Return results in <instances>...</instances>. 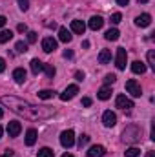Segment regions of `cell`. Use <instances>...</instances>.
Returning <instances> with one entry per match:
<instances>
[{
    "instance_id": "6da1fadb",
    "label": "cell",
    "mask_w": 155,
    "mask_h": 157,
    "mask_svg": "<svg viewBox=\"0 0 155 157\" xmlns=\"http://www.w3.org/2000/svg\"><path fill=\"white\" fill-rule=\"evenodd\" d=\"M0 102L4 106H7L13 113H17L18 117H24L26 121H46V119L55 115V108L37 106V104H31V102L22 101L18 97H13V95H4L0 99Z\"/></svg>"
},
{
    "instance_id": "7a4b0ae2",
    "label": "cell",
    "mask_w": 155,
    "mask_h": 157,
    "mask_svg": "<svg viewBox=\"0 0 155 157\" xmlns=\"http://www.w3.org/2000/svg\"><path fill=\"white\" fill-rule=\"evenodd\" d=\"M122 139H124L126 143H137V141L141 139V128H139L137 124H130V126L124 130Z\"/></svg>"
},
{
    "instance_id": "3957f363",
    "label": "cell",
    "mask_w": 155,
    "mask_h": 157,
    "mask_svg": "<svg viewBox=\"0 0 155 157\" xmlns=\"http://www.w3.org/2000/svg\"><path fill=\"white\" fill-rule=\"evenodd\" d=\"M60 144L64 148H71L75 144V132L73 130H64L60 133Z\"/></svg>"
},
{
    "instance_id": "277c9868",
    "label": "cell",
    "mask_w": 155,
    "mask_h": 157,
    "mask_svg": "<svg viewBox=\"0 0 155 157\" xmlns=\"http://www.w3.org/2000/svg\"><path fill=\"white\" fill-rule=\"evenodd\" d=\"M126 90H128V93H130L131 97H141V95H142V88H141V84H139L135 78H130V80L126 82Z\"/></svg>"
},
{
    "instance_id": "5b68a950",
    "label": "cell",
    "mask_w": 155,
    "mask_h": 157,
    "mask_svg": "<svg viewBox=\"0 0 155 157\" xmlns=\"http://www.w3.org/2000/svg\"><path fill=\"white\" fill-rule=\"evenodd\" d=\"M126 60H128V53L124 48L117 49V57H115V66L119 70H126Z\"/></svg>"
},
{
    "instance_id": "8992f818",
    "label": "cell",
    "mask_w": 155,
    "mask_h": 157,
    "mask_svg": "<svg viewBox=\"0 0 155 157\" xmlns=\"http://www.w3.org/2000/svg\"><path fill=\"white\" fill-rule=\"evenodd\" d=\"M115 106H117V108H120V110H131V108H133V101L120 93V95H117Z\"/></svg>"
},
{
    "instance_id": "52a82bcc",
    "label": "cell",
    "mask_w": 155,
    "mask_h": 157,
    "mask_svg": "<svg viewBox=\"0 0 155 157\" xmlns=\"http://www.w3.org/2000/svg\"><path fill=\"white\" fill-rule=\"evenodd\" d=\"M102 124H104L106 128H113L117 124V115L112 110H106V112H104V115H102Z\"/></svg>"
},
{
    "instance_id": "ba28073f",
    "label": "cell",
    "mask_w": 155,
    "mask_h": 157,
    "mask_svg": "<svg viewBox=\"0 0 155 157\" xmlns=\"http://www.w3.org/2000/svg\"><path fill=\"white\" fill-rule=\"evenodd\" d=\"M77 93H78V86L77 84H71V86H68V88L64 90V93H60V101H70V99H73Z\"/></svg>"
},
{
    "instance_id": "9c48e42d",
    "label": "cell",
    "mask_w": 155,
    "mask_h": 157,
    "mask_svg": "<svg viewBox=\"0 0 155 157\" xmlns=\"http://www.w3.org/2000/svg\"><path fill=\"white\" fill-rule=\"evenodd\" d=\"M20 132H22V124H20V122L11 121V122L7 124V133H9V137H18Z\"/></svg>"
},
{
    "instance_id": "30bf717a",
    "label": "cell",
    "mask_w": 155,
    "mask_h": 157,
    "mask_svg": "<svg viewBox=\"0 0 155 157\" xmlns=\"http://www.w3.org/2000/svg\"><path fill=\"white\" fill-rule=\"evenodd\" d=\"M42 49H44L46 53L55 51V49H57V40L53 39V37H46V39L42 40Z\"/></svg>"
},
{
    "instance_id": "8fae6325",
    "label": "cell",
    "mask_w": 155,
    "mask_h": 157,
    "mask_svg": "<svg viewBox=\"0 0 155 157\" xmlns=\"http://www.w3.org/2000/svg\"><path fill=\"white\" fill-rule=\"evenodd\" d=\"M135 24H137L139 28H148V26L152 24V15H148V13L139 15V17L135 18Z\"/></svg>"
},
{
    "instance_id": "7c38bea8",
    "label": "cell",
    "mask_w": 155,
    "mask_h": 157,
    "mask_svg": "<svg viewBox=\"0 0 155 157\" xmlns=\"http://www.w3.org/2000/svg\"><path fill=\"white\" fill-rule=\"evenodd\" d=\"M89 29H93V31H99L102 26H104V18L102 17H99V15H95V17H91L89 18Z\"/></svg>"
},
{
    "instance_id": "4fadbf2b",
    "label": "cell",
    "mask_w": 155,
    "mask_h": 157,
    "mask_svg": "<svg viewBox=\"0 0 155 157\" xmlns=\"http://www.w3.org/2000/svg\"><path fill=\"white\" fill-rule=\"evenodd\" d=\"M104 154H106V148L102 144H95L88 150V157H104Z\"/></svg>"
},
{
    "instance_id": "5bb4252c",
    "label": "cell",
    "mask_w": 155,
    "mask_h": 157,
    "mask_svg": "<svg viewBox=\"0 0 155 157\" xmlns=\"http://www.w3.org/2000/svg\"><path fill=\"white\" fill-rule=\"evenodd\" d=\"M37 135H39L37 130H35V128H29V130L26 132V144H28V146H33V144L37 143Z\"/></svg>"
},
{
    "instance_id": "9a60e30c",
    "label": "cell",
    "mask_w": 155,
    "mask_h": 157,
    "mask_svg": "<svg viewBox=\"0 0 155 157\" xmlns=\"http://www.w3.org/2000/svg\"><path fill=\"white\" fill-rule=\"evenodd\" d=\"M71 31L77 33V35H84V31H86L84 22L82 20H71Z\"/></svg>"
},
{
    "instance_id": "2e32d148",
    "label": "cell",
    "mask_w": 155,
    "mask_h": 157,
    "mask_svg": "<svg viewBox=\"0 0 155 157\" xmlns=\"http://www.w3.org/2000/svg\"><path fill=\"white\" fill-rule=\"evenodd\" d=\"M131 71L137 75H142V73H146V64L141 60H135V62H131Z\"/></svg>"
},
{
    "instance_id": "e0dca14e",
    "label": "cell",
    "mask_w": 155,
    "mask_h": 157,
    "mask_svg": "<svg viewBox=\"0 0 155 157\" xmlns=\"http://www.w3.org/2000/svg\"><path fill=\"white\" fill-rule=\"evenodd\" d=\"M13 78H15L17 84H24V80H26V70L24 68H17L13 71Z\"/></svg>"
},
{
    "instance_id": "ac0fdd59",
    "label": "cell",
    "mask_w": 155,
    "mask_h": 157,
    "mask_svg": "<svg viewBox=\"0 0 155 157\" xmlns=\"http://www.w3.org/2000/svg\"><path fill=\"white\" fill-rule=\"evenodd\" d=\"M97 97H99L100 101H108V99L112 97V88H110V86H102V88L99 90Z\"/></svg>"
},
{
    "instance_id": "d6986e66",
    "label": "cell",
    "mask_w": 155,
    "mask_h": 157,
    "mask_svg": "<svg viewBox=\"0 0 155 157\" xmlns=\"http://www.w3.org/2000/svg\"><path fill=\"white\" fill-rule=\"evenodd\" d=\"M29 66H31V71H33V75H39L40 71L44 70V62H40L39 59H33V60L29 62Z\"/></svg>"
},
{
    "instance_id": "ffe728a7",
    "label": "cell",
    "mask_w": 155,
    "mask_h": 157,
    "mask_svg": "<svg viewBox=\"0 0 155 157\" xmlns=\"http://www.w3.org/2000/svg\"><path fill=\"white\" fill-rule=\"evenodd\" d=\"M59 39L60 42H71V33L68 31V28H59Z\"/></svg>"
},
{
    "instance_id": "44dd1931",
    "label": "cell",
    "mask_w": 155,
    "mask_h": 157,
    "mask_svg": "<svg viewBox=\"0 0 155 157\" xmlns=\"http://www.w3.org/2000/svg\"><path fill=\"white\" fill-rule=\"evenodd\" d=\"M112 60V51L110 49H102L100 53H99V62L100 64H108Z\"/></svg>"
},
{
    "instance_id": "7402d4cb",
    "label": "cell",
    "mask_w": 155,
    "mask_h": 157,
    "mask_svg": "<svg viewBox=\"0 0 155 157\" xmlns=\"http://www.w3.org/2000/svg\"><path fill=\"white\" fill-rule=\"evenodd\" d=\"M37 95H39V99H42V101H47V99H53L55 97V91L53 90H40Z\"/></svg>"
},
{
    "instance_id": "603a6c76",
    "label": "cell",
    "mask_w": 155,
    "mask_h": 157,
    "mask_svg": "<svg viewBox=\"0 0 155 157\" xmlns=\"http://www.w3.org/2000/svg\"><path fill=\"white\" fill-rule=\"evenodd\" d=\"M11 39H13V31H9V29L0 31V44H6V42H9Z\"/></svg>"
},
{
    "instance_id": "cb8c5ba5",
    "label": "cell",
    "mask_w": 155,
    "mask_h": 157,
    "mask_svg": "<svg viewBox=\"0 0 155 157\" xmlns=\"http://www.w3.org/2000/svg\"><path fill=\"white\" fill-rule=\"evenodd\" d=\"M42 71H46V77L47 78H53L55 77V73H57L55 66H51V64H44V70H42Z\"/></svg>"
},
{
    "instance_id": "d4e9b609",
    "label": "cell",
    "mask_w": 155,
    "mask_h": 157,
    "mask_svg": "<svg viewBox=\"0 0 155 157\" xmlns=\"http://www.w3.org/2000/svg\"><path fill=\"white\" fill-rule=\"evenodd\" d=\"M119 35H120V33H119V29L113 28V29H108L104 37H106V40H117V39H119Z\"/></svg>"
},
{
    "instance_id": "484cf974",
    "label": "cell",
    "mask_w": 155,
    "mask_h": 157,
    "mask_svg": "<svg viewBox=\"0 0 155 157\" xmlns=\"http://www.w3.org/2000/svg\"><path fill=\"white\" fill-rule=\"evenodd\" d=\"M37 157H55V152L51 148H40Z\"/></svg>"
},
{
    "instance_id": "4316f807",
    "label": "cell",
    "mask_w": 155,
    "mask_h": 157,
    "mask_svg": "<svg viewBox=\"0 0 155 157\" xmlns=\"http://www.w3.org/2000/svg\"><path fill=\"white\" fill-rule=\"evenodd\" d=\"M124 155H126V157H139V155H141V150H139V148H135V146H131V148H128V150L124 152Z\"/></svg>"
},
{
    "instance_id": "83f0119b",
    "label": "cell",
    "mask_w": 155,
    "mask_h": 157,
    "mask_svg": "<svg viewBox=\"0 0 155 157\" xmlns=\"http://www.w3.org/2000/svg\"><path fill=\"white\" fill-rule=\"evenodd\" d=\"M15 49H17L18 53H26V51H28V44H26L24 40H18V42L15 44Z\"/></svg>"
},
{
    "instance_id": "f1b7e54d",
    "label": "cell",
    "mask_w": 155,
    "mask_h": 157,
    "mask_svg": "<svg viewBox=\"0 0 155 157\" xmlns=\"http://www.w3.org/2000/svg\"><path fill=\"white\" fill-rule=\"evenodd\" d=\"M148 64H150V68L155 71V51H153V49H150V51H148Z\"/></svg>"
},
{
    "instance_id": "f546056e",
    "label": "cell",
    "mask_w": 155,
    "mask_h": 157,
    "mask_svg": "<svg viewBox=\"0 0 155 157\" xmlns=\"http://www.w3.org/2000/svg\"><path fill=\"white\" fill-rule=\"evenodd\" d=\"M88 143H89V135H86V133H82V135L78 137V146L82 148V146H86Z\"/></svg>"
},
{
    "instance_id": "4dcf8cb0",
    "label": "cell",
    "mask_w": 155,
    "mask_h": 157,
    "mask_svg": "<svg viewBox=\"0 0 155 157\" xmlns=\"http://www.w3.org/2000/svg\"><path fill=\"white\" fill-rule=\"evenodd\" d=\"M28 42L29 44H35L37 42V33L35 31H28Z\"/></svg>"
},
{
    "instance_id": "1f68e13d",
    "label": "cell",
    "mask_w": 155,
    "mask_h": 157,
    "mask_svg": "<svg viewBox=\"0 0 155 157\" xmlns=\"http://www.w3.org/2000/svg\"><path fill=\"white\" fill-rule=\"evenodd\" d=\"M104 80H106V84H113L117 80V75H113V73H108L106 77H104Z\"/></svg>"
},
{
    "instance_id": "d6a6232c",
    "label": "cell",
    "mask_w": 155,
    "mask_h": 157,
    "mask_svg": "<svg viewBox=\"0 0 155 157\" xmlns=\"http://www.w3.org/2000/svg\"><path fill=\"white\" fill-rule=\"evenodd\" d=\"M18 6H20L22 11H28V7H29V0H18Z\"/></svg>"
},
{
    "instance_id": "836d02e7",
    "label": "cell",
    "mask_w": 155,
    "mask_h": 157,
    "mask_svg": "<svg viewBox=\"0 0 155 157\" xmlns=\"http://www.w3.org/2000/svg\"><path fill=\"white\" fill-rule=\"evenodd\" d=\"M120 20H122V15H120V13H113V15H112V22H113V24H119Z\"/></svg>"
},
{
    "instance_id": "e575fe53",
    "label": "cell",
    "mask_w": 155,
    "mask_h": 157,
    "mask_svg": "<svg viewBox=\"0 0 155 157\" xmlns=\"http://www.w3.org/2000/svg\"><path fill=\"white\" fill-rule=\"evenodd\" d=\"M17 31L26 33V31H28V26H26V24H18V26H17Z\"/></svg>"
},
{
    "instance_id": "d590c367",
    "label": "cell",
    "mask_w": 155,
    "mask_h": 157,
    "mask_svg": "<svg viewBox=\"0 0 155 157\" xmlns=\"http://www.w3.org/2000/svg\"><path fill=\"white\" fill-rule=\"evenodd\" d=\"M82 106H86V108L91 106V99H89V97H84V99H82Z\"/></svg>"
},
{
    "instance_id": "8d00e7d4",
    "label": "cell",
    "mask_w": 155,
    "mask_h": 157,
    "mask_svg": "<svg viewBox=\"0 0 155 157\" xmlns=\"http://www.w3.org/2000/svg\"><path fill=\"white\" fill-rule=\"evenodd\" d=\"M64 59H73V51L71 49H66L64 51Z\"/></svg>"
},
{
    "instance_id": "74e56055",
    "label": "cell",
    "mask_w": 155,
    "mask_h": 157,
    "mask_svg": "<svg viewBox=\"0 0 155 157\" xmlns=\"http://www.w3.org/2000/svg\"><path fill=\"white\" fill-rule=\"evenodd\" d=\"M6 22H7V18H6L4 15H0V29H2L4 26H6Z\"/></svg>"
},
{
    "instance_id": "f35d334b",
    "label": "cell",
    "mask_w": 155,
    "mask_h": 157,
    "mask_svg": "<svg viewBox=\"0 0 155 157\" xmlns=\"http://www.w3.org/2000/svg\"><path fill=\"white\" fill-rule=\"evenodd\" d=\"M75 78H77V80H84V71H77V73H75Z\"/></svg>"
},
{
    "instance_id": "ab89813d",
    "label": "cell",
    "mask_w": 155,
    "mask_h": 157,
    "mask_svg": "<svg viewBox=\"0 0 155 157\" xmlns=\"http://www.w3.org/2000/svg\"><path fill=\"white\" fill-rule=\"evenodd\" d=\"M4 70H6V60H4V59H0V73H2Z\"/></svg>"
},
{
    "instance_id": "60d3db41",
    "label": "cell",
    "mask_w": 155,
    "mask_h": 157,
    "mask_svg": "<svg viewBox=\"0 0 155 157\" xmlns=\"http://www.w3.org/2000/svg\"><path fill=\"white\" fill-rule=\"evenodd\" d=\"M128 2H130V0H117L119 6H128Z\"/></svg>"
},
{
    "instance_id": "b9f144b4",
    "label": "cell",
    "mask_w": 155,
    "mask_h": 157,
    "mask_svg": "<svg viewBox=\"0 0 155 157\" xmlns=\"http://www.w3.org/2000/svg\"><path fill=\"white\" fill-rule=\"evenodd\" d=\"M146 157H155V154H153V152H148V155H146Z\"/></svg>"
},
{
    "instance_id": "7bdbcfd3",
    "label": "cell",
    "mask_w": 155,
    "mask_h": 157,
    "mask_svg": "<svg viewBox=\"0 0 155 157\" xmlns=\"http://www.w3.org/2000/svg\"><path fill=\"white\" fill-rule=\"evenodd\" d=\"M146 2H148V0H139V4H146Z\"/></svg>"
},
{
    "instance_id": "ee69618b",
    "label": "cell",
    "mask_w": 155,
    "mask_h": 157,
    "mask_svg": "<svg viewBox=\"0 0 155 157\" xmlns=\"http://www.w3.org/2000/svg\"><path fill=\"white\" fill-rule=\"evenodd\" d=\"M2 115H4V110H2V108H0V119H2Z\"/></svg>"
},
{
    "instance_id": "f6af8a7d",
    "label": "cell",
    "mask_w": 155,
    "mask_h": 157,
    "mask_svg": "<svg viewBox=\"0 0 155 157\" xmlns=\"http://www.w3.org/2000/svg\"><path fill=\"white\" fill-rule=\"evenodd\" d=\"M2 133H4V130H2V126H0V137H2Z\"/></svg>"
},
{
    "instance_id": "bcb514c9",
    "label": "cell",
    "mask_w": 155,
    "mask_h": 157,
    "mask_svg": "<svg viewBox=\"0 0 155 157\" xmlns=\"http://www.w3.org/2000/svg\"><path fill=\"white\" fill-rule=\"evenodd\" d=\"M62 157H73V155H70V154H64V155H62Z\"/></svg>"
},
{
    "instance_id": "7dc6e473",
    "label": "cell",
    "mask_w": 155,
    "mask_h": 157,
    "mask_svg": "<svg viewBox=\"0 0 155 157\" xmlns=\"http://www.w3.org/2000/svg\"><path fill=\"white\" fill-rule=\"evenodd\" d=\"M2 157H11V155H2Z\"/></svg>"
}]
</instances>
